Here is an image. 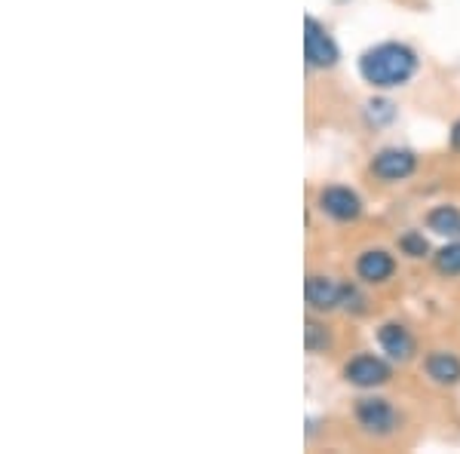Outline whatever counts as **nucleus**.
Segmentation results:
<instances>
[{
    "mask_svg": "<svg viewBox=\"0 0 460 454\" xmlns=\"http://www.w3.org/2000/svg\"><path fill=\"white\" fill-rule=\"evenodd\" d=\"M418 74V53L408 43L384 40L359 56V77L372 89L405 86Z\"/></svg>",
    "mask_w": 460,
    "mask_h": 454,
    "instance_id": "obj_1",
    "label": "nucleus"
},
{
    "mask_svg": "<svg viewBox=\"0 0 460 454\" xmlns=\"http://www.w3.org/2000/svg\"><path fill=\"white\" fill-rule=\"evenodd\" d=\"M304 58H307L310 68H335L341 49L335 43V37L325 31L323 22H316L314 16H304Z\"/></svg>",
    "mask_w": 460,
    "mask_h": 454,
    "instance_id": "obj_2",
    "label": "nucleus"
},
{
    "mask_svg": "<svg viewBox=\"0 0 460 454\" xmlns=\"http://www.w3.org/2000/svg\"><path fill=\"white\" fill-rule=\"evenodd\" d=\"M353 414H356V423H359V427L366 430L368 436L384 439V436H393L399 430L396 408H393L390 402L381 399V396L359 399V402H356V412Z\"/></svg>",
    "mask_w": 460,
    "mask_h": 454,
    "instance_id": "obj_3",
    "label": "nucleus"
},
{
    "mask_svg": "<svg viewBox=\"0 0 460 454\" xmlns=\"http://www.w3.org/2000/svg\"><path fill=\"white\" fill-rule=\"evenodd\" d=\"M368 169H372V175L377 182H405V178L414 175V169H418V157H414V151H408V147H381V151L375 154L372 163H368Z\"/></svg>",
    "mask_w": 460,
    "mask_h": 454,
    "instance_id": "obj_4",
    "label": "nucleus"
},
{
    "mask_svg": "<svg viewBox=\"0 0 460 454\" xmlns=\"http://www.w3.org/2000/svg\"><path fill=\"white\" fill-rule=\"evenodd\" d=\"M393 378V369L387 360L375 353H359L353 356L350 362H344V381L359 387V390H375V387H384Z\"/></svg>",
    "mask_w": 460,
    "mask_h": 454,
    "instance_id": "obj_5",
    "label": "nucleus"
},
{
    "mask_svg": "<svg viewBox=\"0 0 460 454\" xmlns=\"http://www.w3.org/2000/svg\"><path fill=\"white\" fill-rule=\"evenodd\" d=\"M316 206L323 215H329L332 221H341V225H350L362 215V200L359 193L344 188V184H329V188L319 191Z\"/></svg>",
    "mask_w": 460,
    "mask_h": 454,
    "instance_id": "obj_6",
    "label": "nucleus"
},
{
    "mask_svg": "<svg viewBox=\"0 0 460 454\" xmlns=\"http://www.w3.org/2000/svg\"><path fill=\"white\" fill-rule=\"evenodd\" d=\"M304 298H307V307L316 314H329L344 304V282H335L332 277L323 273H310L304 282Z\"/></svg>",
    "mask_w": 460,
    "mask_h": 454,
    "instance_id": "obj_7",
    "label": "nucleus"
},
{
    "mask_svg": "<svg viewBox=\"0 0 460 454\" xmlns=\"http://www.w3.org/2000/svg\"><path fill=\"white\" fill-rule=\"evenodd\" d=\"M377 344H381L387 360L393 362H408L418 353V341H414V334L408 332L402 323H384L381 329H377Z\"/></svg>",
    "mask_w": 460,
    "mask_h": 454,
    "instance_id": "obj_8",
    "label": "nucleus"
},
{
    "mask_svg": "<svg viewBox=\"0 0 460 454\" xmlns=\"http://www.w3.org/2000/svg\"><path fill=\"white\" fill-rule=\"evenodd\" d=\"M393 273H396V258L387 249H366L356 258V277L368 286H384L393 280Z\"/></svg>",
    "mask_w": 460,
    "mask_h": 454,
    "instance_id": "obj_9",
    "label": "nucleus"
},
{
    "mask_svg": "<svg viewBox=\"0 0 460 454\" xmlns=\"http://www.w3.org/2000/svg\"><path fill=\"white\" fill-rule=\"evenodd\" d=\"M424 371L433 384L439 387H455L460 384V360L451 350H433L424 360Z\"/></svg>",
    "mask_w": 460,
    "mask_h": 454,
    "instance_id": "obj_10",
    "label": "nucleus"
},
{
    "mask_svg": "<svg viewBox=\"0 0 460 454\" xmlns=\"http://www.w3.org/2000/svg\"><path fill=\"white\" fill-rule=\"evenodd\" d=\"M427 227L439 236H457L460 234V209L457 206H436V209L427 212Z\"/></svg>",
    "mask_w": 460,
    "mask_h": 454,
    "instance_id": "obj_11",
    "label": "nucleus"
},
{
    "mask_svg": "<svg viewBox=\"0 0 460 454\" xmlns=\"http://www.w3.org/2000/svg\"><path fill=\"white\" fill-rule=\"evenodd\" d=\"M433 264L442 277H460V243L442 245V249L433 255Z\"/></svg>",
    "mask_w": 460,
    "mask_h": 454,
    "instance_id": "obj_12",
    "label": "nucleus"
},
{
    "mask_svg": "<svg viewBox=\"0 0 460 454\" xmlns=\"http://www.w3.org/2000/svg\"><path fill=\"white\" fill-rule=\"evenodd\" d=\"M304 344H307V353H325L332 347V334L325 325H319L316 319H310L307 329H304Z\"/></svg>",
    "mask_w": 460,
    "mask_h": 454,
    "instance_id": "obj_13",
    "label": "nucleus"
},
{
    "mask_svg": "<svg viewBox=\"0 0 460 454\" xmlns=\"http://www.w3.org/2000/svg\"><path fill=\"white\" fill-rule=\"evenodd\" d=\"M399 252L408 258H427L429 255V243L424 240V234L418 230H408V234L399 236Z\"/></svg>",
    "mask_w": 460,
    "mask_h": 454,
    "instance_id": "obj_14",
    "label": "nucleus"
},
{
    "mask_svg": "<svg viewBox=\"0 0 460 454\" xmlns=\"http://www.w3.org/2000/svg\"><path fill=\"white\" fill-rule=\"evenodd\" d=\"M451 147L460 154V120L455 123V129H451Z\"/></svg>",
    "mask_w": 460,
    "mask_h": 454,
    "instance_id": "obj_15",
    "label": "nucleus"
}]
</instances>
